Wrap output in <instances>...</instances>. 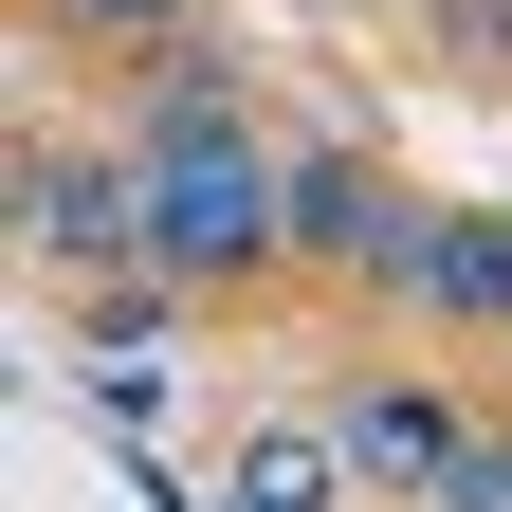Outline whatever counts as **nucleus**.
I'll list each match as a JSON object with an SVG mask.
<instances>
[{"label":"nucleus","instance_id":"obj_1","mask_svg":"<svg viewBox=\"0 0 512 512\" xmlns=\"http://www.w3.org/2000/svg\"><path fill=\"white\" fill-rule=\"evenodd\" d=\"M37 238L55 256H147V165H128V183L110 165H37Z\"/></svg>","mask_w":512,"mask_h":512},{"label":"nucleus","instance_id":"obj_2","mask_svg":"<svg viewBox=\"0 0 512 512\" xmlns=\"http://www.w3.org/2000/svg\"><path fill=\"white\" fill-rule=\"evenodd\" d=\"M74 19H92V37H165L183 0H74Z\"/></svg>","mask_w":512,"mask_h":512}]
</instances>
